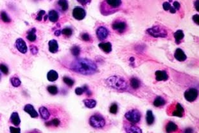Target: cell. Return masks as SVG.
I'll return each instance as SVG.
<instances>
[{
  "instance_id": "1",
  "label": "cell",
  "mask_w": 199,
  "mask_h": 133,
  "mask_svg": "<svg viewBox=\"0 0 199 133\" xmlns=\"http://www.w3.org/2000/svg\"><path fill=\"white\" fill-rule=\"evenodd\" d=\"M70 69L77 73L87 76L96 73L97 71V65L91 60L78 58L71 63Z\"/></svg>"
},
{
  "instance_id": "2",
  "label": "cell",
  "mask_w": 199,
  "mask_h": 133,
  "mask_svg": "<svg viewBox=\"0 0 199 133\" xmlns=\"http://www.w3.org/2000/svg\"><path fill=\"white\" fill-rule=\"evenodd\" d=\"M106 83L110 88L117 90L125 91L128 88L126 81L120 76H110L106 79Z\"/></svg>"
},
{
  "instance_id": "3",
  "label": "cell",
  "mask_w": 199,
  "mask_h": 133,
  "mask_svg": "<svg viewBox=\"0 0 199 133\" xmlns=\"http://www.w3.org/2000/svg\"><path fill=\"white\" fill-rule=\"evenodd\" d=\"M147 33L155 38H165L168 35L167 31L159 26H155L152 28L147 29Z\"/></svg>"
},
{
  "instance_id": "4",
  "label": "cell",
  "mask_w": 199,
  "mask_h": 133,
  "mask_svg": "<svg viewBox=\"0 0 199 133\" xmlns=\"http://www.w3.org/2000/svg\"><path fill=\"white\" fill-rule=\"evenodd\" d=\"M89 124L93 128L95 129H101L103 128L105 125V120L101 115L96 114L90 117Z\"/></svg>"
},
{
  "instance_id": "5",
  "label": "cell",
  "mask_w": 199,
  "mask_h": 133,
  "mask_svg": "<svg viewBox=\"0 0 199 133\" xmlns=\"http://www.w3.org/2000/svg\"><path fill=\"white\" fill-rule=\"evenodd\" d=\"M125 117L126 119L129 121L132 124H137L138 123L140 120H141V113L137 110V109H131L126 113L125 115Z\"/></svg>"
},
{
  "instance_id": "6",
  "label": "cell",
  "mask_w": 199,
  "mask_h": 133,
  "mask_svg": "<svg viewBox=\"0 0 199 133\" xmlns=\"http://www.w3.org/2000/svg\"><path fill=\"white\" fill-rule=\"evenodd\" d=\"M198 97V90L196 88H189L184 93V98L187 101L192 102L195 101Z\"/></svg>"
},
{
  "instance_id": "7",
  "label": "cell",
  "mask_w": 199,
  "mask_h": 133,
  "mask_svg": "<svg viewBox=\"0 0 199 133\" xmlns=\"http://www.w3.org/2000/svg\"><path fill=\"white\" fill-rule=\"evenodd\" d=\"M86 16V12L83 8L80 7H75L73 10V16L74 18L78 21H81L85 18Z\"/></svg>"
},
{
  "instance_id": "8",
  "label": "cell",
  "mask_w": 199,
  "mask_h": 133,
  "mask_svg": "<svg viewBox=\"0 0 199 133\" xmlns=\"http://www.w3.org/2000/svg\"><path fill=\"white\" fill-rule=\"evenodd\" d=\"M96 36L100 40H104L107 39L109 35V31L104 26H100L96 31Z\"/></svg>"
},
{
  "instance_id": "9",
  "label": "cell",
  "mask_w": 199,
  "mask_h": 133,
  "mask_svg": "<svg viewBox=\"0 0 199 133\" xmlns=\"http://www.w3.org/2000/svg\"><path fill=\"white\" fill-rule=\"evenodd\" d=\"M114 30L118 31V33H124L127 29V24L124 21H115L112 25Z\"/></svg>"
},
{
  "instance_id": "10",
  "label": "cell",
  "mask_w": 199,
  "mask_h": 133,
  "mask_svg": "<svg viewBox=\"0 0 199 133\" xmlns=\"http://www.w3.org/2000/svg\"><path fill=\"white\" fill-rule=\"evenodd\" d=\"M15 46L20 53L25 54L27 52V46H26L25 40L23 39H17L15 43Z\"/></svg>"
},
{
  "instance_id": "11",
  "label": "cell",
  "mask_w": 199,
  "mask_h": 133,
  "mask_svg": "<svg viewBox=\"0 0 199 133\" xmlns=\"http://www.w3.org/2000/svg\"><path fill=\"white\" fill-rule=\"evenodd\" d=\"M24 111L26 113H27L28 115H30V116L32 118H37L38 116H39L38 113L37 112L36 109H35L34 107L32 105H30V104L26 105L24 107Z\"/></svg>"
},
{
  "instance_id": "12",
  "label": "cell",
  "mask_w": 199,
  "mask_h": 133,
  "mask_svg": "<svg viewBox=\"0 0 199 133\" xmlns=\"http://www.w3.org/2000/svg\"><path fill=\"white\" fill-rule=\"evenodd\" d=\"M184 113V109L182 105H180V104H177L175 106V108L173 109V111L172 112V115L178 117H183Z\"/></svg>"
},
{
  "instance_id": "13",
  "label": "cell",
  "mask_w": 199,
  "mask_h": 133,
  "mask_svg": "<svg viewBox=\"0 0 199 133\" xmlns=\"http://www.w3.org/2000/svg\"><path fill=\"white\" fill-rule=\"evenodd\" d=\"M174 56L175 58L178 62H184L185 61L187 58L186 54L184 53V52L180 48H177V50H175Z\"/></svg>"
},
{
  "instance_id": "14",
  "label": "cell",
  "mask_w": 199,
  "mask_h": 133,
  "mask_svg": "<svg viewBox=\"0 0 199 133\" xmlns=\"http://www.w3.org/2000/svg\"><path fill=\"white\" fill-rule=\"evenodd\" d=\"M155 74H156V79L157 81H165L168 79V75L165 71H157Z\"/></svg>"
},
{
  "instance_id": "15",
  "label": "cell",
  "mask_w": 199,
  "mask_h": 133,
  "mask_svg": "<svg viewBox=\"0 0 199 133\" xmlns=\"http://www.w3.org/2000/svg\"><path fill=\"white\" fill-rule=\"evenodd\" d=\"M104 3L106 4V5L109 6L112 9L119 7L122 3V2L120 0H107V1H104Z\"/></svg>"
},
{
  "instance_id": "16",
  "label": "cell",
  "mask_w": 199,
  "mask_h": 133,
  "mask_svg": "<svg viewBox=\"0 0 199 133\" xmlns=\"http://www.w3.org/2000/svg\"><path fill=\"white\" fill-rule=\"evenodd\" d=\"M99 48L105 53H109L112 51V44L110 42H102L98 44Z\"/></svg>"
},
{
  "instance_id": "17",
  "label": "cell",
  "mask_w": 199,
  "mask_h": 133,
  "mask_svg": "<svg viewBox=\"0 0 199 133\" xmlns=\"http://www.w3.org/2000/svg\"><path fill=\"white\" fill-rule=\"evenodd\" d=\"M49 51L52 53H57L58 50V44L56 40H51L48 42Z\"/></svg>"
},
{
  "instance_id": "18",
  "label": "cell",
  "mask_w": 199,
  "mask_h": 133,
  "mask_svg": "<svg viewBox=\"0 0 199 133\" xmlns=\"http://www.w3.org/2000/svg\"><path fill=\"white\" fill-rule=\"evenodd\" d=\"M10 122L12 124H13L15 126H19L21 124V120L18 113L17 112H14L10 116Z\"/></svg>"
},
{
  "instance_id": "19",
  "label": "cell",
  "mask_w": 199,
  "mask_h": 133,
  "mask_svg": "<svg viewBox=\"0 0 199 133\" xmlns=\"http://www.w3.org/2000/svg\"><path fill=\"white\" fill-rule=\"evenodd\" d=\"M40 115L43 119L48 120L50 117V113L49 112L48 109L45 106H41L39 108Z\"/></svg>"
},
{
  "instance_id": "20",
  "label": "cell",
  "mask_w": 199,
  "mask_h": 133,
  "mask_svg": "<svg viewBox=\"0 0 199 133\" xmlns=\"http://www.w3.org/2000/svg\"><path fill=\"white\" fill-rule=\"evenodd\" d=\"M58 78V74L57 72L54 70H51L48 72L47 74V79L49 81L54 82L57 81Z\"/></svg>"
},
{
  "instance_id": "21",
  "label": "cell",
  "mask_w": 199,
  "mask_h": 133,
  "mask_svg": "<svg viewBox=\"0 0 199 133\" xmlns=\"http://www.w3.org/2000/svg\"><path fill=\"white\" fill-rule=\"evenodd\" d=\"M178 126L173 122H169L166 126V131L167 133H172L177 131Z\"/></svg>"
},
{
  "instance_id": "22",
  "label": "cell",
  "mask_w": 199,
  "mask_h": 133,
  "mask_svg": "<svg viewBox=\"0 0 199 133\" xmlns=\"http://www.w3.org/2000/svg\"><path fill=\"white\" fill-rule=\"evenodd\" d=\"M125 129L127 133H143L141 129L135 126H126Z\"/></svg>"
},
{
  "instance_id": "23",
  "label": "cell",
  "mask_w": 199,
  "mask_h": 133,
  "mask_svg": "<svg viewBox=\"0 0 199 133\" xmlns=\"http://www.w3.org/2000/svg\"><path fill=\"white\" fill-rule=\"evenodd\" d=\"M36 29L35 28H33L30 29V30L28 31V34H27V36H26V38L29 40V41L30 42H34L35 40H36Z\"/></svg>"
},
{
  "instance_id": "24",
  "label": "cell",
  "mask_w": 199,
  "mask_h": 133,
  "mask_svg": "<svg viewBox=\"0 0 199 133\" xmlns=\"http://www.w3.org/2000/svg\"><path fill=\"white\" fill-rule=\"evenodd\" d=\"M48 18L49 19V21L53 22H57L58 19V14L57 11H55L54 10H51L48 13Z\"/></svg>"
},
{
  "instance_id": "25",
  "label": "cell",
  "mask_w": 199,
  "mask_h": 133,
  "mask_svg": "<svg viewBox=\"0 0 199 133\" xmlns=\"http://www.w3.org/2000/svg\"><path fill=\"white\" fill-rule=\"evenodd\" d=\"M184 37V34L183 33V31L180 30H177L176 32L174 33V38L175 39V42H176V44H179L181 40L183 39Z\"/></svg>"
},
{
  "instance_id": "26",
  "label": "cell",
  "mask_w": 199,
  "mask_h": 133,
  "mask_svg": "<svg viewBox=\"0 0 199 133\" xmlns=\"http://www.w3.org/2000/svg\"><path fill=\"white\" fill-rule=\"evenodd\" d=\"M84 103L85 106L87 108L92 109L94 108L96 105V101L94 99H85L84 100Z\"/></svg>"
},
{
  "instance_id": "27",
  "label": "cell",
  "mask_w": 199,
  "mask_h": 133,
  "mask_svg": "<svg viewBox=\"0 0 199 133\" xmlns=\"http://www.w3.org/2000/svg\"><path fill=\"white\" fill-rule=\"evenodd\" d=\"M146 120L148 125L151 126L154 123L155 118L152 113V111L151 110H148L147 112V117H146Z\"/></svg>"
},
{
  "instance_id": "28",
  "label": "cell",
  "mask_w": 199,
  "mask_h": 133,
  "mask_svg": "<svg viewBox=\"0 0 199 133\" xmlns=\"http://www.w3.org/2000/svg\"><path fill=\"white\" fill-rule=\"evenodd\" d=\"M130 84L131 87H132L134 89H137L140 87L141 82H140V81L137 78L132 77L130 80Z\"/></svg>"
},
{
  "instance_id": "29",
  "label": "cell",
  "mask_w": 199,
  "mask_h": 133,
  "mask_svg": "<svg viewBox=\"0 0 199 133\" xmlns=\"http://www.w3.org/2000/svg\"><path fill=\"white\" fill-rule=\"evenodd\" d=\"M166 104V100L163 99L161 97H157L156 99L154 101V106L157 107H161L164 106Z\"/></svg>"
},
{
  "instance_id": "30",
  "label": "cell",
  "mask_w": 199,
  "mask_h": 133,
  "mask_svg": "<svg viewBox=\"0 0 199 133\" xmlns=\"http://www.w3.org/2000/svg\"><path fill=\"white\" fill-rule=\"evenodd\" d=\"M163 9L165 11H169L172 14H175L176 12V10H175L174 7H172L170 3H169L168 2L163 3Z\"/></svg>"
},
{
  "instance_id": "31",
  "label": "cell",
  "mask_w": 199,
  "mask_h": 133,
  "mask_svg": "<svg viewBox=\"0 0 199 133\" xmlns=\"http://www.w3.org/2000/svg\"><path fill=\"white\" fill-rule=\"evenodd\" d=\"M58 5L63 12H66L68 9V2L66 0H60L58 1Z\"/></svg>"
},
{
  "instance_id": "32",
  "label": "cell",
  "mask_w": 199,
  "mask_h": 133,
  "mask_svg": "<svg viewBox=\"0 0 199 133\" xmlns=\"http://www.w3.org/2000/svg\"><path fill=\"white\" fill-rule=\"evenodd\" d=\"M60 121L58 119V118H54L52 120L49 121L46 123V126L48 127H51V126H54V127H58L60 125Z\"/></svg>"
},
{
  "instance_id": "33",
  "label": "cell",
  "mask_w": 199,
  "mask_h": 133,
  "mask_svg": "<svg viewBox=\"0 0 199 133\" xmlns=\"http://www.w3.org/2000/svg\"><path fill=\"white\" fill-rule=\"evenodd\" d=\"M10 82L12 85L14 87H19V86L21 85V81L19 79L18 77H13L10 79Z\"/></svg>"
},
{
  "instance_id": "34",
  "label": "cell",
  "mask_w": 199,
  "mask_h": 133,
  "mask_svg": "<svg viewBox=\"0 0 199 133\" xmlns=\"http://www.w3.org/2000/svg\"><path fill=\"white\" fill-rule=\"evenodd\" d=\"M47 90L49 94L55 95L58 94V88L55 85H49L48 86Z\"/></svg>"
},
{
  "instance_id": "35",
  "label": "cell",
  "mask_w": 199,
  "mask_h": 133,
  "mask_svg": "<svg viewBox=\"0 0 199 133\" xmlns=\"http://www.w3.org/2000/svg\"><path fill=\"white\" fill-rule=\"evenodd\" d=\"M71 52L73 55L74 56L77 57L79 56L80 53V48L77 45H74L71 48Z\"/></svg>"
},
{
  "instance_id": "36",
  "label": "cell",
  "mask_w": 199,
  "mask_h": 133,
  "mask_svg": "<svg viewBox=\"0 0 199 133\" xmlns=\"http://www.w3.org/2000/svg\"><path fill=\"white\" fill-rule=\"evenodd\" d=\"M63 81L64 82V83L66 84L67 85L69 86V87H71V86H73L74 83H75L74 80L71 79V78H69L68 77H63Z\"/></svg>"
},
{
  "instance_id": "37",
  "label": "cell",
  "mask_w": 199,
  "mask_h": 133,
  "mask_svg": "<svg viewBox=\"0 0 199 133\" xmlns=\"http://www.w3.org/2000/svg\"><path fill=\"white\" fill-rule=\"evenodd\" d=\"M1 18L2 21L5 22H10L11 21V19L7 15V14L3 11L1 12Z\"/></svg>"
},
{
  "instance_id": "38",
  "label": "cell",
  "mask_w": 199,
  "mask_h": 133,
  "mask_svg": "<svg viewBox=\"0 0 199 133\" xmlns=\"http://www.w3.org/2000/svg\"><path fill=\"white\" fill-rule=\"evenodd\" d=\"M61 31H62V34H63L64 35H65L66 37H68L70 36H71V35L73 33L72 29L70 28H64Z\"/></svg>"
},
{
  "instance_id": "39",
  "label": "cell",
  "mask_w": 199,
  "mask_h": 133,
  "mask_svg": "<svg viewBox=\"0 0 199 133\" xmlns=\"http://www.w3.org/2000/svg\"><path fill=\"white\" fill-rule=\"evenodd\" d=\"M118 110V106L116 103H113L110 107V113L112 114H116Z\"/></svg>"
},
{
  "instance_id": "40",
  "label": "cell",
  "mask_w": 199,
  "mask_h": 133,
  "mask_svg": "<svg viewBox=\"0 0 199 133\" xmlns=\"http://www.w3.org/2000/svg\"><path fill=\"white\" fill-rule=\"evenodd\" d=\"M0 71H1L3 73L5 74H8V66L3 64V63H1L0 64Z\"/></svg>"
},
{
  "instance_id": "41",
  "label": "cell",
  "mask_w": 199,
  "mask_h": 133,
  "mask_svg": "<svg viewBox=\"0 0 199 133\" xmlns=\"http://www.w3.org/2000/svg\"><path fill=\"white\" fill-rule=\"evenodd\" d=\"M45 10H40L39 12H38L37 14V16L36 17V20H37V21H42V19H43V16L45 15Z\"/></svg>"
},
{
  "instance_id": "42",
  "label": "cell",
  "mask_w": 199,
  "mask_h": 133,
  "mask_svg": "<svg viewBox=\"0 0 199 133\" xmlns=\"http://www.w3.org/2000/svg\"><path fill=\"white\" fill-rule=\"evenodd\" d=\"M85 92L84 87H78L75 89V94L77 95H82Z\"/></svg>"
},
{
  "instance_id": "43",
  "label": "cell",
  "mask_w": 199,
  "mask_h": 133,
  "mask_svg": "<svg viewBox=\"0 0 199 133\" xmlns=\"http://www.w3.org/2000/svg\"><path fill=\"white\" fill-rule=\"evenodd\" d=\"M10 133H21V129L19 128H14V127H10Z\"/></svg>"
},
{
  "instance_id": "44",
  "label": "cell",
  "mask_w": 199,
  "mask_h": 133,
  "mask_svg": "<svg viewBox=\"0 0 199 133\" xmlns=\"http://www.w3.org/2000/svg\"><path fill=\"white\" fill-rule=\"evenodd\" d=\"M30 51L34 55H36L38 53V48L35 45H30Z\"/></svg>"
},
{
  "instance_id": "45",
  "label": "cell",
  "mask_w": 199,
  "mask_h": 133,
  "mask_svg": "<svg viewBox=\"0 0 199 133\" xmlns=\"http://www.w3.org/2000/svg\"><path fill=\"white\" fill-rule=\"evenodd\" d=\"M82 40H84V41H86V42L89 41L90 40L89 35L88 33H83L82 35Z\"/></svg>"
},
{
  "instance_id": "46",
  "label": "cell",
  "mask_w": 199,
  "mask_h": 133,
  "mask_svg": "<svg viewBox=\"0 0 199 133\" xmlns=\"http://www.w3.org/2000/svg\"><path fill=\"white\" fill-rule=\"evenodd\" d=\"M193 21H194L196 24H197L198 25L199 24V16L198 14H195L194 16H193Z\"/></svg>"
},
{
  "instance_id": "47",
  "label": "cell",
  "mask_w": 199,
  "mask_h": 133,
  "mask_svg": "<svg viewBox=\"0 0 199 133\" xmlns=\"http://www.w3.org/2000/svg\"><path fill=\"white\" fill-rule=\"evenodd\" d=\"M180 7V5L178 2L177 1H175L174 2V8H175V10H179V8Z\"/></svg>"
},
{
  "instance_id": "48",
  "label": "cell",
  "mask_w": 199,
  "mask_h": 133,
  "mask_svg": "<svg viewBox=\"0 0 199 133\" xmlns=\"http://www.w3.org/2000/svg\"><path fill=\"white\" fill-rule=\"evenodd\" d=\"M184 133H194V131L192 128H188L184 130Z\"/></svg>"
},
{
  "instance_id": "49",
  "label": "cell",
  "mask_w": 199,
  "mask_h": 133,
  "mask_svg": "<svg viewBox=\"0 0 199 133\" xmlns=\"http://www.w3.org/2000/svg\"><path fill=\"white\" fill-rule=\"evenodd\" d=\"M195 7L197 11H199V1H196L195 2Z\"/></svg>"
},
{
  "instance_id": "50",
  "label": "cell",
  "mask_w": 199,
  "mask_h": 133,
  "mask_svg": "<svg viewBox=\"0 0 199 133\" xmlns=\"http://www.w3.org/2000/svg\"><path fill=\"white\" fill-rule=\"evenodd\" d=\"M61 33H62V31H61L60 30H57V31H55V35L57 36V37L60 36Z\"/></svg>"
},
{
  "instance_id": "51",
  "label": "cell",
  "mask_w": 199,
  "mask_h": 133,
  "mask_svg": "<svg viewBox=\"0 0 199 133\" xmlns=\"http://www.w3.org/2000/svg\"><path fill=\"white\" fill-rule=\"evenodd\" d=\"M78 2L80 3L81 4H82L84 5H86L87 3H89L90 1H78Z\"/></svg>"
},
{
  "instance_id": "52",
  "label": "cell",
  "mask_w": 199,
  "mask_h": 133,
  "mask_svg": "<svg viewBox=\"0 0 199 133\" xmlns=\"http://www.w3.org/2000/svg\"><path fill=\"white\" fill-rule=\"evenodd\" d=\"M29 133H41V132H40L39 131H38V130H34V131H32V132Z\"/></svg>"
},
{
  "instance_id": "53",
  "label": "cell",
  "mask_w": 199,
  "mask_h": 133,
  "mask_svg": "<svg viewBox=\"0 0 199 133\" xmlns=\"http://www.w3.org/2000/svg\"><path fill=\"white\" fill-rule=\"evenodd\" d=\"M129 60H130V62H134V60H135V59H134V57H130V59H129Z\"/></svg>"
},
{
  "instance_id": "54",
  "label": "cell",
  "mask_w": 199,
  "mask_h": 133,
  "mask_svg": "<svg viewBox=\"0 0 199 133\" xmlns=\"http://www.w3.org/2000/svg\"><path fill=\"white\" fill-rule=\"evenodd\" d=\"M48 18V16H45V21H46V19Z\"/></svg>"
},
{
  "instance_id": "55",
  "label": "cell",
  "mask_w": 199,
  "mask_h": 133,
  "mask_svg": "<svg viewBox=\"0 0 199 133\" xmlns=\"http://www.w3.org/2000/svg\"><path fill=\"white\" fill-rule=\"evenodd\" d=\"M0 79H1V74H0Z\"/></svg>"
}]
</instances>
